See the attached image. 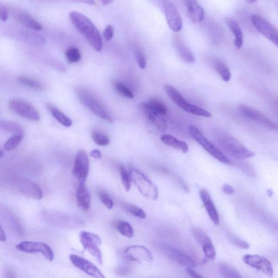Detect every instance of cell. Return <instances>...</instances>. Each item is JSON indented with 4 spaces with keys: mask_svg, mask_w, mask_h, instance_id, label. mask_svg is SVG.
Returning <instances> with one entry per match:
<instances>
[{
    "mask_svg": "<svg viewBox=\"0 0 278 278\" xmlns=\"http://www.w3.org/2000/svg\"><path fill=\"white\" fill-rule=\"evenodd\" d=\"M0 17H1V20L3 21H6L8 18L7 9L2 6L0 7Z\"/></svg>",
    "mask_w": 278,
    "mask_h": 278,
    "instance_id": "47",
    "label": "cell"
},
{
    "mask_svg": "<svg viewBox=\"0 0 278 278\" xmlns=\"http://www.w3.org/2000/svg\"><path fill=\"white\" fill-rule=\"evenodd\" d=\"M230 240L236 247L240 248L246 249H248L250 247L249 243L243 240L236 237H231L230 238Z\"/></svg>",
    "mask_w": 278,
    "mask_h": 278,
    "instance_id": "43",
    "label": "cell"
},
{
    "mask_svg": "<svg viewBox=\"0 0 278 278\" xmlns=\"http://www.w3.org/2000/svg\"><path fill=\"white\" fill-rule=\"evenodd\" d=\"M70 260L74 266L85 272L88 275L97 278H105L98 267L93 263L86 260L85 258L79 257L77 255L71 254L70 256Z\"/></svg>",
    "mask_w": 278,
    "mask_h": 278,
    "instance_id": "16",
    "label": "cell"
},
{
    "mask_svg": "<svg viewBox=\"0 0 278 278\" xmlns=\"http://www.w3.org/2000/svg\"><path fill=\"white\" fill-rule=\"evenodd\" d=\"M69 17L73 25L85 36L92 47L96 52H101L103 48V40L93 22L85 15L76 12L70 13Z\"/></svg>",
    "mask_w": 278,
    "mask_h": 278,
    "instance_id": "1",
    "label": "cell"
},
{
    "mask_svg": "<svg viewBox=\"0 0 278 278\" xmlns=\"http://www.w3.org/2000/svg\"><path fill=\"white\" fill-rule=\"evenodd\" d=\"M8 108L20 117L33 122H39L40 117L38 110L34 105L20 99H12L9 101Z\"/></svg>",
    "mask_w": 278,
    "mask_h": 278,
    "instance_id": "6",
    "label": "cell"
},
{
    "mask_svg": "<svg viewBox=\"0 0 278 278\" xmlns=\"http://www.w3.org/2000/svg\"><path fill=\"white\" fill-rule=\"evenodd\" d=\"M78 206L82 210L87 211L91 205V195L85 183L79 184L76 193Z\"/></svg>",
    "mask_w": 278,
    "mask_h": 278,
    "instance_id": "23",
    "label": "cell"
},
{
    "mask_svg": "<svg viewBox=\"0 0 278 278\" xmlns=\"http://www.w3.org/2000/svg\"><path fill=\"white\" fill-rule=\"evenodd\" d=\"M257 1V0H246V1L248 3H254V2H256Z\"/></svg>",
    "mask_w": 278,
    "mask_h": 278,
    "instance_id": "53",
    "label": "cell"
},
{
    "mask_svg": "<svg viewBox=\"0 0 278 278\" xmlns=\"http://www.w3.org/2000/svg\"><path fill=\"white\" fill-rule=\"evenodd\" d=\"M253 25L259 33L278 47V30L263 17L253 15L251 17Z\"/></svg>",
    "mask_w": 278,
    "mask_h": 278,
    "instance_id": "10",
    "label": "cell"
},
{
    "mask_svg": "<svg viewBox=\"0 0 278 278\" xmlns=\"http://www.w3.org/2000/svg\"><path fill=\"white\" fill-rule=\"evenodd\" d=\"M114 29L112 25H108L106 27L104 32V36L106 41H109L113 38L114 36Z\"/></svg>",
    "mask_w": 278,
    "mask_h": 278,
    "instance_id": "44",
    "label": "cell"
},
{
    "mask_svg": "<svg viewBox=\"0 0 278 278\" xmlns=\"http://www.w3.org/2000/svg\"><path fill=\"white\" fill-rule=\"evenodd\" d=\"M226 22L235 36L234 45L237 49L242 48L243 43V35L238 22L233 18L226 17Z\"/></svg>",
    "mask_w": 278,
    "mask_h": 278,
    "instance_id": "24",
    "label": "cell"
},
{
    "mask_svg": "<svg viewBox=\"0 0 278 278\" xmlns=\"http://www.w3.org/2000/svg\"><path fill=\"white\" fill-rule=\"evenodd\" d=\"M129 174L132 181L143 196L154 201L157 200L159 196L158 190L144 174L136 169H131Z\"/></svg>",
    "mask_w": 278,
    "mask_h": 278,
    "instance_id": "3",
    "label": "cell"
},
{
    "mask_svg": "<svg viewBox=\"0 0 278 278\" xmlns=\"http://www.w3.org/2000/svg\"><path fill=\"white\" fill-rule=\"evenodd\" d=\"M66 56L68 62L70 63H77L81 59L80 51L75 47L69 48L66 52Z\"/></svg>",
    "mask_w": 278,
    "mask_h": 278,
    "instance_id": "38",
    "label": "cell"
},
{
    "mask_svg": "<svg viewBox=\"0 0 278 278\" xmlns=\"http://www.w3.org/2000/svg\"><path fill=\"white\" fill-rule=\"evenodd\" d=\"M80 241L83 247L95 258L97 262L101 265H103V254L99 247L102 242L99 236L88 231H83L80 233Z\"/></svg>",
    "mask_w": 278,
    "mask_h": 278,
    "instance_id": "8",
    "label": "cell"
},
{
    "mask_svg": "<svg viewBox=\"0 0 278 278\" xmlns=\"http://www.w3.org/2000/svg\"><path fill=\"white\" fill-rule=\"evenodd\" d=\"M222 191L228 195H232L235 193V191L233 187L227 184H225L222 187Z\"/></svg>",
    "mask_w": 278,
    "mask_h": 278,
    "instance_id": "46",
    "label": "cell"
},
{
    "mask_svg": "<svg viewBox=\"0 0 278 278\" xmlns=\"http://www.w3.org/2000/svg\"><path fill=\"white\" fill-rule=\"evenodd\" d=\"M125 256L129 261L150 262L153 261L151 252L142 245H132L125 250Z\"/></svg>",
    "mask_w": 278,
    "mask_h": 278,
    "instance_id": "18",
    "label": "cell"
},
{
    "mask_svg": "<svg viewBox=\"0 0 278 278\" xmlns=\"http://www.w3.org/2000/svg\"><path fill=\"white\" fill-rule=\"evenodd\" d=\"M1 128L3 131L15 134V135L24 136V131L19 124L11 122L2 121Z\"/></svg>",
    "mask_w": 278,
    "mask_h": 278,
    "instance_id": "31",
    "label": "cell"
},
{
    "mask_svg": "<svg viewBox=\"0 0 278 278\" xmlns=\"http://www.w3.org/2000/svg\"><path fill=\"white\" fill-rule=\"evenodd\" d=\"M136 57L139 67L141 69H145L146 67V59L144 54L141 50H136Z\"/></svg>",
    "mask_w": 278,
    "mask_h": 278,
    "instance_id": "42",
    "label": "cell"
},
{
    "mask_svg": "<svg viewBox=\"0 0 278 278\" xmlns=\"http://www.w3.org/2000/svg\"><path fill=\"white\" fill-rule=\"evenodd\" d=\"M7 240V237L5 233L2 228V226L0 227V240L1 242H5Z\"/></svg>",
    "mask_w": 278,
    "mask_h": 278,
    "instance_id": "50",
    "label": "cell"
},
{
    "mask_svg": "<svg viewBox=\"0 0 278 278\" xmlns=\"http://www.w3.org/2000/svg\"><path fill=\"white\" fill-rule=\"evenodd\" d=\"M187 272L189 275L191 276L192 278H201L203 276L199 274L197 272L192 269L191 267H187Z\"/></svg>",
    "mask_w": 278,
    "mask_h": 278,
    "instance_id": "48",
    "label": "cell"
},
{
    "mask_svg": "<svg viewBox=\"0 0 278 278\" xmlns=\"http://www.w3.org/2000/svg\"><path fill=\"white\" fill-rule=\"evenodd\" d=\"M115 87L116 90L119 92V93L123 96L131 99L134 98V96L133 92L122 83L116 82L115 83Z\"/></svg>",
    "mask_w": 278,
    "mask_h": 278,
    "instance_id": "40",
    "label": "cell"
},
{
    "mask_svg": "<svg viewBox=\"0 0 278 278\" xmlns=\"http://www.w3.org/2000/svg\"><path fill=\"white\" fill-rule=\"evenodd\" d=\"M187 8L188 15L194 23L201 22L205 17L203 9L199 5L196 0H182Z\"/></svg>",
    "mask_w": 278,
    "mask_h": 278,
    "instance_id": "22",
    "label": "cell"
},
{
    "mask_svg": "<svg viewBox=\"0 0 278 278\" xmlns=\"http://www.w3.org/2000/svg\"><path fill=\"white\" fill-rule=\"evenodd\" d=\"M16 248L18 251L25 253L42 254L50 261L54 260V254L52 249L45 243L25 241L17 245Z\"/></svg>",
    "mask_w": 278,
    "mask_h": 278,
    "instance_id": "11",
    "label": "cell"
},
{
    "mask_svg": "<svg viewBox=\"0 0 278 278\" xmlns=\"http://www.w3.org/2000/svg\"><path fill=\"white\" fill-rule=\"evenodd\" d=\"M193 233L197 242L202 245L206 258L214 260L216 257V251L210 238L202 230L199 229H194Z\"/></svg>",
    "mask_w": 278,
    "mask_h": 278,
    "instance_id": "19",
    "label": "cell"
},
{
    "mask_svg": "<svg viewBox=\"0 0 278 278\" xmlns=\"http://www.w3.org/2000/svg\"><path fill=\"white\" fill-rule=\"evenodd\" d=\"M147 104L157 114L160 115H165L168 113V110H167L166 106L159 100L151 99Z\"/></svg>",
    "mask_w": 278,
    "mask_h": 278,
    "instance_id": "34",
    "label": "cell"
},
{
    "mask_svg": "<svg viewBox=\"0 0 278 278\" xmlns=\"http://www.w3.org/2000/svg\"><path fill=\"white\" fill-rule=\"evenodd\" d=\"M47 108L49 110L51 113L52 114L53 117L57 120V121L64 126L69 127L71 126L72 122L71 119H70L67 116L64 114L62 111L55 107V106L48 104Z\"/></svg>",
    "mask_w": 278,
    "mask_h": 278,
    "instance_id": "28",
    "label": "cell"
},
{
    "mask_svg": "<svg viewBox=\"0 0 278 278\" xmlns=\"http://www.w3.org/2000/svg\"><path fill=\"white\" fill-rule=\"evenodd\" d=\"M215 69L221 77L225 82H229L231 78V73L229 69L224 63H217L215 65Z\"/></svg>",
    "mask_w": 278,
    "mask_h": 278,
    "instance_id": "37",
    "label": "cell"
},
{
    "mask_svg": "<svg viewBox=\"0 0 278 278\" xmlns=\"http://www.w3.org/2000/svg\"><path fill=\"white\" fill-rule=\"evenodd\" d=\"M267 192L268 196L271 197L273 195V192L271 189L267 190Z\"/></svg>",
    "mask_w": 278,
    "mask_h": 278,
    "instance_id": "52",
    "label": "cell"
},
{
    "mask_svg": "<svg viewBox=\"0 0 278 278\" xmlns=\"http://www.w3.org/2000/svg\"><path fill=\"white\" fill-rule=\"evenodd\" d=\"M119 171L125 191L128 192L130 191L131 188L132 180L130 174L128 173L127 170L123 166H120Z\"/></svg>",
    "mask_w": 278,
    "mask_h": 278,
    "instance_id": "36",
    "label": "cell"
},
{
    "mask_svg": "<svg viewBox=\"0 0 278 278\" xmlns=\"http://www.w3.org/2000/svg\"><path fill=\"white\" fill-rule=\"evenodd\" d=\"M90 156L96 159H101L102 158L101 153L98 150H92L90 152Z\"/></svg>",
    "mask_w": 278,
    "mask_h": 278,
    "instance_id": "49",
    "label": "cell"
},
{
    "mask_svg": "<svg viewBox=\"0 0 278 278\" xmlns=\"http://www.w3.org/2000/svg\"><path fill=\"white\" fill-rule=\"evenodd\" d=\"M243 261L247 265L261 271L268 276L273 277V268L271 262L267 258L257 255H245Z\"/></svg>",
    "mask_w": 278,
    "mask_h": 278,
    "instance_id": "13",
    "label": "cell"
},
{
    "mask_svg": "<svg viewBox=\"0 0 278 278\" xmlns=\"http://www.w3.org/2000/svg\"><path fill=\"white\" fill-rule=\"evenodd\" d=\"M18 80L21 82L22 84L34 88V89L38 90H44L45 89V85H44L42 82L36 80L33 78L27 76H20L18 78Z\"/></svg>",
    "mask_w": 278,
    "mask_h": 278,
    "instance_id": "32",
    "label": "cell"
},
{
    "mask_svg": "<svg viewBox=\"0 0 278 278\" xmlns=\"http://www.w3.org/2000/svg\"><path fill=\"white\" fill-rule=\"evenodd\" d=\"M76 94L81 103L89 109L91 112L100 118L108 122L113 123L112 115L104 105L97 100L89 92L85 89H78Z\"/></svg>",
    "mask_w": 278,
    "mask_h": 278,
    "instance_id": "2",
    "label": "cell"
},
{
    "mask_svg": "<svg viewBox=\"0 0 278 278\" xmlns=\"http://www.w3.org/2000/svg\"><path fill=\"white\" fill-rule=\"evenodd\" d=\"M17 191L25 196L41 200L43 198L42 190L35 183L29 179L22 178L17 180L16 183Z\"/></svg>",
    "mask_w": 278,
    "mask_h": 278,
    "instance_id": "15",
    "label": "cell"
},
{
    "mask_svg": "<svg viewBox=\"0 0 278 278\" xmlns=\"http://www.w3.org/2000/svg\"><path fill=\"white\" fill-rule=\"evenodd\" d=\"M114 0H101V1L104 5H106V4H108L111 2H113Z\"/></svg>",
    "mask_w": 278,
    "mask_h": 278,
    "instance_id": "51",
    "label": "cell"
},
{
    "mask_svg": "<svg viewBox=\"0 0 278 278\" xmlns=\"http://www.w3.org/2000/svg\"><path fill=\"white\" fill-rule=\"evenodd\" d=\"M219 270L221 275L225 278H240L242 276L235 268L225 262H221L219 265Z\"/></svg>",
    "mask_w": 278,
    "mask_h": 278,
    "instance_id": "29",
    "label": "cell"
},
{
    "mask_svg": "<svg viewBox=\"0 0 278 278\" xmlns=\"http://www.w3.org/2000/svg\"><path fill=\"white\" fill-rule=\"evenodd\" d=\"M130 268L127 266H120L115 270L116 275L120 276H126L130 272Z\"/></svg>",
    "mask_w": 278,
    "mask_h": 278,
    "instance_id": "45",
    "label": "cell"
},
{
    "mask_svg": "<svg viewBox=\"0 0 278 278\" xmlns=\"http://www.w3.org/2000/svg\"><path fill=\"white\" fill-rule=\"evenodd\" d=\"M189 133L194 140L200 143L205 150L215 159L222 163L227 165L231 164L228 157L218 149L214 145H213L210 141H208L198 128L193 126H190Z\"/></svg>",
    "mask_w": 278,
    "mask_h": 278,
    "instance_id": "5",
    "label": "cell"
},
{
    "mask_svg": "<svg viewBox=\"0 0 278 278\" xmlns=\"http://www.w3.org/2000/svg\"><path fill=\"white\" fill-rule=\"evenodd\" d=\"M200 195L201 200L206 209L208 212V216L215 225L219 224L220 218L218 214L214 202L212 200L209 193L205 189H202L200 191Z\"/></svg>",
    "mask_w": 278,
    "mask_h": 278,
    "instance_id": "20",
    "label": "cell"
},
{
    "mask_svg": "<svg viewBox=\"0 0 278 278\" xmlns=\"http://www.w3.org/2000/svg\"><path fill=\"white\" fill-rule=\"evenodd\" d=\"M1 157H3V152H2V151H1Z\"/></svg>",
    "mask_w": 278,
    "mask_h": 278,
    "instance_id": "54",
    "label": "cell"
},
{
    "mask_svg": "<svg viewBox=\"0 0 278 278\" xmlns=\"http://www.w3.org/2000/svg\"><path fill=\"white\" fill-rule=\"evenodd\" d=\"M89 171V157L84 150H81L76 156L73 169V174L78 179L79 184L85 183Z\"/></svg>",
    "mask_w": 278,
    "mask_h": 278,
    "instance_id": "12",
    "label": "cell"
},
{
    "mask_svg": "<svg viewBox=\"0 0 278 278\" xmlns=\"http://www.w3.org/2000/svg\"><path fill=\"white\" fill-rule=\"evenodd\" d=\"M159 247L166 256L180 264V265L191 268H194L196 266L195 262L179 250L164 244L160 245Z\"/></svg>",
    "mask_w": 278,
    "mask_h": 278,
    "instance_id": "17",
    "label": "cell"
},
{
    "mask_svg": "<svg viewBox=\"0 0 278 278\" xmlns=\"http://www.w3.org/2000/svg\"><path fill=\"white\" fill-rule=\"evenodd\" d=\"M158 4L164 13L170 29L174 32L181 30L182 18L173 2L171 0H158Z\"/></svg>",
    "mask_w": 278,
    "mask_h": 278,
    "instance_id": "7",
    "label": "cell"
},
{
    "mask_svg": "<svg viewBox=\"0 0 278 278\" xmlns=\"http://www.w3.org/2000/svg\"><path fill=\"white\" fill-rule=\"evenodd\" d=\"M239 109L243 115L253 121L260 124L264 127L271 130H277L278 127L274 122L258 110L249 107V106L242 104L239 105Z\"/></svg>",
    "mask_w": 278,
    "mask_h": 278,
    "instance_id": "14",
    "label": "cell"
},
{
    "mask_svg": "<svg viewBox=\"0 0 278 278\" xmlns=\"http://www.w3.org/2000/svg\"><path fill=\"white\" fill-rule=\"evenodd\" d=\"M18 36L21 39L31 44L40 46L46 43V40L44 37L33 32L22 30L18 33Z\"/></svg>",
    "mask_w": 278,
    "mask_h": 278,
    "instance_id": "27",
    "label": "cell"
},
{
    "mask_svg": "<svg viewBox=\"0 0 278 278\" xmlns=\"http://www.w3.org/2000/svg\"><path fill=\"white\" fill-rule=\"evenodd\" d=\"M91 137L96 144L105 146L108 145L110 142V139L104 133L97 129H94L92 131Z\"/></svg>",
    "mask_w": 278,
    "mask_h": 278,
    "instance_id": "33",
    "label": "cell"
},
{
    "mask_svg": "<svg viewBox=\"0 0 278 278\" xmlns=\"http://www.w3.org/2000/svg\"><path fill=\"white\" fill-rule=\"evenodd\" d=\"M99 197L102 202L104 203V205L108 209H112L114 207V202L109 194L104 192H100L99 193Z\"/></svg>",
    "mask_w": 278,
    "mask_h": 278,
    "instance_id": "41",
    "label": "cell"
},
{
    "mask_svg": "<svg viewBox=\"0 0 278 278\" xmlns=\"http://www.w3.org/2000/svg\"><path fill=\"white\" fill-rule=\"evenodd\" d=\"M125 210L131 214V215L141 219H145L146 217V214L144 211L141 208L130 204H125L124 205Z\"/></svg>",
    "mask_w": 278,
    "mask_h": 278,
    "instance_id": "35",
    "label": "cell"
},
{
    "mask_svg": "<svg viewBox=\"0 0 278 278\" xmlns=\"http://www.w3.org/2000/svg\"><path fill=\"white\" fill-rule=\"evenodd\" d=\"M161 140L164 144L179 150H181L184 154H186L189 151V148L186 143L182 141H179L174 137L164 134L161 137Z\"/></svg>",
    "mask_w": 278,
    "mask_h": 278,
    "instance_id": "26",
    "label": "cell"
},
{
    "mask_svg": "<svg viewBox=\"0 0 278 278\" xmlns=\"http://www.w3.org/2000/svg\"><path fill=\"white\" fill-rule=\"evenodd\" d=\"M165 90L171 100L179 107L186 111V112L193 115L200 116V117L206 118L211 117V114L207 110L189 104L173 86L167 85L165 86Z\"/></svg>",
    "mask_w": 278,
    "mask_h": 278,
    "instance_id": "4",
    "label": "cell"
},
{
    "mask_svg": "<svg viewBox=\"0 0 278 278\" xmlns=\"http://www.w3.org/2000/svg\"><path fill=\"white\" fill-rule=\"evenodd\" d=\"M174 44L176 52L183 61L188 63H192L195 61L192 53L185 44L181 37L177 35H174Z\"/></svg>",
    "mask_w": 278,
    "mask_h": 278,
    "instance_id": "21",
    "label": "cell"
},
{
    "mask_svg": "<svg viewBox=\"0 0 278 278\" xmlns=\"http://www.w3.org/2000/svg\"><path fill=\"white\" fill-rule=\"evenodd\" d=\"M23 138H24V136L22 135H15L11 138H9L4 145V148H5L7 151L15 150L18 144H19Z\"/></svg>",
    "mask_w": 278,
    "mask_h": 278,
    "instance_id": "39",
    "label": "cell"
},
{
    "mask_svg": "<svg viewBox=\"0 0 278 278\" xmlns=\"http://www.w3.org/2000/svg\"><path fill=\"white\" fill-rule=\"evenodd\" d=\"M221 143L224 149L236 159H247L256 155L254 152L247 149L232 137H224Z\"/></svg>",
    "mask_w": 278,
    "mask_h": 278,
    "instance_id": "9",
    "label": "cell"
},
{
    "mask_svg": "<svg viewBox=\"0 0 278 278\" xmlns=\"http://www.w3.org/2000/svg\"><path fill=\"white\" fill-rule=\"evenodd\" d=\"M17 20L22 25L35 31L43 30L42 26L26 13H18L16 16Z\"/></svg>",
    "mask_w": 278,
    "mask_h": 278,
    "instance_id": "25",
    "label": "cell"
},
{
    "mask_svg": "<svg viewBox=\"0 0 278 278\" xmlns=\"http://www.w3.org/2000/svg\"><path fill=\"white\" fill-rule=\"evenodd\" d=\"M115 228L125 237L132 238L134 236V229L132 226L128 222L122 220L115 222Z\"/></svg>",
    "mask_w": 278,
    "mask_h": 278,
    "instance_id": "30",
    "label": "cell"
}]
</instances>
